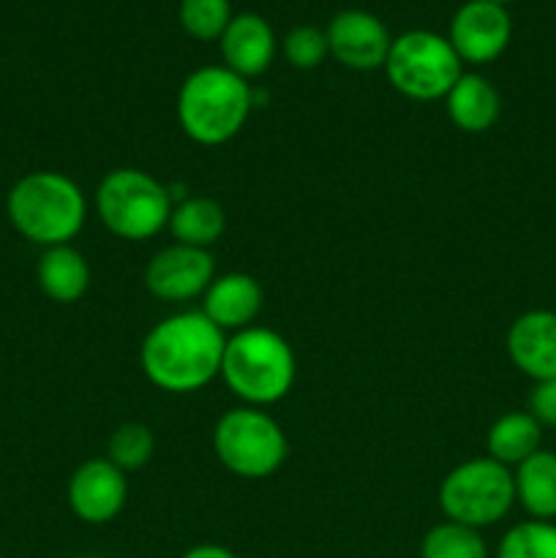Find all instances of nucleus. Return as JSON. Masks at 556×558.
Masks as SVG:
<instances>
[{
    "instance_id": "obj_27",
    "label": "nucleus",
    "mask_w": 556,
    "mask_h": 558,
    "mask_svg": "<svg viewBox=\"0 0 556 558\" xmlns=\"http://www.w3.org/2000/svg\"><path fill=\"white\" fill-rule=\"evenodd\" d=\"M183 558H238V556H234L232 550L221 548V545H196V548H191Z\"/></svg>"
},
{
    "instance_id": "obj_26",
    "label": "nucleus",
    "mask_w": 556,
    "mask_h": 558,
    "mask_svg": "<svg viewBox=\"0 0 556 558\" xmlns=\"http://www.w3.org/2000/svg\"><path fill=\"white\" fill-rule=\"evenodd\" d=\"M529 414L540 425H556V379L537 381L529 396Z\"/></svg>"
},
{
    "instance_id": "obj_4",
    "label": "nucleus",
    "mask_w": 556,
    "mask_h": 558,
    "mask_svg": "<svg viewBox=\"0 0 556 558\" xmlns=\"http://www.w3.org/2000/svg\"><path fill=\"white\" fill-rule=\"evenodd\" d=\"M294 352L278 332L245 327L227 338L221 376L229 390L251 407L276 403L294 385Z\"/></svg>"
},
{
    "instance_id": "obj_6",
    "label": "nucleus",
    "mask_w": 556,
    "mask_h": 558,
    "mask_svg": "<svg viewBox=\"0 0 556 558\" xmlns=\"http://www.w3.org/2000/svg\"><path fill=\"white\" fill-rule=\"evenodd\" d=\"M461 65L450 38L431 31H409L392 38L385 60L390 85L414 101L445 98L463 74Z\"/></svg>"
},
{
    "instance_id": "obj_10",
    "label": "nucleus",
    "mask_w": 556,
    "mask_h": 558,
    "mask_svg": "<svg viewBox=\"0 0 556 558\" xmlns=\"http://www.w3.org/2000/svg\"><path fill=\"white\" fill-rule=\"evenodd\" d=\"M213 276H216V262L205 248L174 243L153 256L145 270V287L158 300L185 303L196 294H205Z\"/></svg>"
},
{
    "instance_id": "obj_23",
    "label": "nucleus",
    "mask_w": 556,
    "mask_h": 558,
    "mask_svg": "<svg viewBox=\"0 0 556 558\" xmlns=\"http://www.w3.org/2000/svg\"><path fill=\"white\" fill-rule=\"evenodd\" d=\"M232 16L229 0H180V25L191 38H200V41L221 38Z\"/></svg>"
},
{
    "instance_id": "obj_21",
    "label": "nucleus",
    "mask_w": 556,
    "mask_h": 558,
    "mask_svg": "<svg viewBox=\"0 0 556 558\" xmlns=\"http://www.w3.org/2000/svg\"><path fill=\"white\" fill-rule=\"evenodd\" d=\"M423 558H488L483 537L478 529L447 521L431 529L420 548Z\"/></svg>"
},
{
    "instance_id": "obj_12",
    "label": "nucleus",
    "mask_w": 556,
    "mask_h": 558,
    "mask_svg": "<svg viewBox=\"0 0 556 558\" xmlns=\"http://www.w3.org/2000/svg\"><path fill=\"white\" fill-rule=\"evenodd\" d=\"M129 496L125 472L112 461L93 458L82 463L69 483V505L74 515L85 523H109L120 515Z\"/></svg>"
},
{
    "instance_id": "obj_1",
    "label": "nucleus",
    "mask_w": 556,
    "mask_h": 558,
    "mask_svg": "<svg viewBox=\"0 0 556 558\" xmlns=\"http://www.w3.org/2000/svg\"><path fill=\"white\" fill-rule=\"evenodd\" d=\"M221 327L202 311L167 316L147 332L142 343V371L156 387L167 392H196L221 374L223 360Z\"/></svg>"
},
{
    "instance_id": "obj_7",
    "label": "nucleus",
    "mask_w": 556,
    "mask_h": 558,
    "mask_svg": "<svg viewBox=\"0 0 556 558\" xmlns=\"http://www.w3.org/2000/svg\"><path fill=\"white\" fill-rule=\"evenodd\" d=\"M213 447L223 466L245 480L270 477L287 461V436L281 425L256 407L223 414L213 430Z\"/></svg>"
},
{
    "instance_id": "obj_11",
    "label": "nucleus",
    "mask_w": 556,
    "mask_h": 558,
    "mask_svg": "<svg viewBox=\"0 0 556 558\" xmlns=\"http://www.w3.org/2000/svg\"><path fill=\"white\" fill-rule=\"evenodd\" d=\"M325 36L333 58L354 71L385 65L392 47V36L385 22L363 9H347L333 16Z\"/></svg>"
},
{
    "instance_id": "obj_16",
    "label": "nucleus",
    "mask_w": 556,
    "mask_h": 558,
    "mask_svg": "<svg viewBox=\"0 0 556 558\" xmlns=\"http://www.w3.org/2000/svg\"><path fill=\"white\" fill-rule=\"evenodd\" d=\"M447 114L467 134H483L499 120V93L485 76L461 74L445 96Z\"/></svg>"
},
{
    "instance_id": "obj_18",
    "label": "nucleus",
    "mask_w": 556,
    "mask_h": 558,
    "mask_svg": "<svg viewBox=\"0 0 556 558\" xmlns=\"http://www.w3.org/2000/svg\"><path fill=\"white\" fill-rule=\"evenodd\" d=\"M516 499L534 521L556 518V456L548 450H537L527 461L518 463Z\"/></svg>"
},
{
    "instance_id": "obj_13",
    "label": "nucleus",
    "mask_w": 556,
    "mask_h": 558,
    "mask_svg": "<svg viewBox=\"0 0 556 558\" xmlns=\"http://www.w3.org/2000/svg\"><path fill=\"white\" fill-rule=\"evenodd\" d=\"M507 354L521 374L534 381L556 379V314L529 311L507 332Z\"/></svg>"
},
{
    "instance_id": "obj_22",
    "label": "nucleus",
    "mask_w": 556,
    "mask_h": 558,
    "mask_svg": "<svg viewBox=\"0 0 556 558\" xmlns=\"http://www.w3.org/2000/svg\"><path fill=\"white\" fill-rule=\"evenodd\" d=\"M499 558H556V526L551 521H527L501 537Z\"/></svg>"
},
{
    "instance_id": "obj_15",
    "label": "nucleus",
    "mask_w": 556,
    "mask_h": 558,
    "mask_svg": "<svg viewBox=\"0 0 556 558\" xmlns=\"http://www.w3.org/2000/svg\"><path fill=\"white\" fill-rule=\"evenodd\" d=\"M262 311V287L245 272H227L213 278L205 292L202 314L221 330H245Z\"/></svg>"
},
{
    "instance_id": "obj_17",
    "label": "nucleus",
    "mask_w": 556,
    "mask_h": 558,
    "mask_svg": "<svg viewBox=\"0 0 556 558\" xmlns=\"http://www.w3.org/2000/svg\"><path fill=\"white\" fill-rule=\"evenodd\" d=\"M38 287L55 303H76L90 287V267L71 245H52L38 259Z\"/></svg>"
},
{
    "instance_id": "obj_2",
    "label": "nucleus",
    "mask_w": 556,
    "mask_h": 558,
    "mask_svg": "<svg viewBox=\"0 0 556 558\" xmlns=\"http://www.w3.org/2000/svg\"><path fill=\"white\" fill-rule=\"evenodd\" d=\"M16 232L31 243L52 248L69 245L82 232L87 202L80 185L60 172H31L16 180L5 199Z\"/></svg>"
},
{
    "instance_id": "obj_19",
    "label": "nucleus",
    "mask_w": 556,
    "mask_h": 558,
    "mask_svg": "<svg viewBox=\"0 0 556 558\" xmlns=\"http://www.w3.org/2000/svg\"><path fill=\"white\" fill-rule=\"evenodd\" d=\"M543 425L529 412H510L496 420L488 430V458L501 466H518L540 450Z\"/></svg>"
},
{
    "instance_id": "obj_8",
    "label": "nucleus",
    "mask_w": 556,
    "mask_h": 558,
    "mask_svg": "<svg viewBox=\"0 0 556 558\" xmlns=\"http://www.w3.org/2000/svg\"><path fill=\"white\" fill-rule=\"evenodd\" d=\"M516 501V480L510 469L494 458H474L445 477L439 505L447 521L483 529L501 521Z\"/></svg>"
},
{
    "instance_id": "obj_29",
    "label": "nucleus",
    "mask_w": 556,
    "mask_h": 558,
    "mask_svg": "<svg viewBox=\"0 0 556 558\" xmlns=\"http://www.w3.org/2000/svg\"><path fill=\"white\" fill-rule=\"evenodd\" d=\"M0 558H3V556H0Z\"/></svg>"
},
{
    "instance_id": "obj_5",
    "label": "nucleus",
    "mask_w": 556,
    "mask_h": 558,
    "mask_svg": "<svg viewBox=\"0 0 556 558\" xmlns=\"http://www.w3.org/2000/svg\"><path fill=\"white\" fill-rule=\"evenodd\" d=\"M96 210L104 227L118 238L140 243L169 227V191L142 169H114L96 191Z\"/></svg>"
},
{
    "instance_id": "obj_24",
    "label": "nucleus",
    "mask_w": 556,
    "mask_h": 558,
    "mask_svg": "<svg viewBox=\"0 0 556 558\" xmlns=\"http://www.w3.org/2000/svg\"><path fill=\"white\" fill-rule=\"evenodd\" d=\"M153 430L140 423H125L109 439V461L120 469V472H134L142 469L153 458Z\"/></svg>"
},
{
    "instance_id": "obj_14",
    "label": "nucleus",
    "mask_w": 556,
    "mask_h": 558,
    "mask_svg": "<svg viewBox=\"0 0 556 558\" xmlns=\"http://www.w3.org/2000/svg\"><path fill=\"white\" fill-rule=\"evenodd\" d=\"M223 65L243 80L265 74L276 58V33L259 14H234L221 36Z\"/></svg>"
},
{
    "instance_id": "obj_3",
    "label": "nucleus",
    "mask_w": 556,
    "mask_h": 558,
    "mask_svg": "<svg viewBox=\"0 0 556 558\" xmlns=\"http://www.w3.org/2000/svg\"><path fill=\"white\" fill-rule=\"evenodd\" d=\"M254 104L249 82L227 65H205L185 76L178 93V120L200 145H223L240 134Z\"/></svg>"
},
{
    "instance_id": "obj_28",
    "label": "nucleus",
    "mask_w": 556,
    "mask_h": 558,
    "mask_svg": "<svg viewBox=\"0 0 556 558\" xmlns=\"http://www.w3.org/2000/svg\"><path fill=\"white\" fill-rule=\"evenodd\" d=\"M488 3H499V5H505V3H510V0H488Z\"/></svg>"
},
{
    "instance_id": "obj_25",
    "label": "nucleus",
    "mask_w": 556,
    "mask_h": 558,
    "mask_svg": "<svg viewBox=\"0 0 556 558\" xmlns=\"http://www.w3.org/2000/svg\"><path fill=\"white\" fill-rule=\"evenodd\" d=\"M327 54H330V47H327L325 31L314 25L292 27L283 38V58L294 69H316Z\"/></svg>"
},
{
    "instance_id": "obj_20",
    "label": "nucleus",
    "mask_w": 556,
    "mask_h": 558,
    "mask_svg": "<svg viewBox=\"0 0 556 558\" xmlns=\"http://www.w3.org/2000/svg\"><path fill=\"white\" fill-rule=\"evenodd\" d=\"M227 227V216H223L221 205L207 196H191V199L180 202L172 207L169 216V229H172L174 240L180 245H191V248H205L216 243Z\"/></svg>"
},
{
    "instance_id": "obj_9",
    "label": "nucleus",
    "mask_w": 556,
    "mask_h": 558,
    "mask_svg": "<svg viewBox=\"0 0 556 558\" xmlns=\"http://www.w3.org/2000/svg\"><path fill=\"white\" fill-rule=\"evenodd\" d=\"M512 22L505 5L488 0H467L450 20L452 49L461 63H491L507 49Z\"/></svg>"
}]
</instances>
